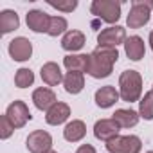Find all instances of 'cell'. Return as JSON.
I'll list each match as a JSON object with an SVG mask.
<instances>
[{"label":"cell","mask_w":153,"mask_h":153,"mask_svg":"<svg viewBox=\"0 0 153 153\" xmlns=\"http://www.w3.org/2000/svg\"><path fill=\"white\" fill-rule=\"evenodd\" d=\"M63 87L67 94H79L85 88V74L81 72H67L65 78H63Z\"/></svg>","instance_id":"44dd1931"},{"label":"cell","mask_w":153,"mask_h":153,"mask_svg":"<svg viewBox=\"0 0 153 153\" xmlns=\"http://www.w3.org/2000/svg\"><path fill=\"white\" fill-rule=\"evenodd\" d=\"M33 83H34V72H33L31 68L22 67V68L16 70V74H15V85H16L18 88L33 87Z\"/></svg>","instance_id":"cb8c5ba5"},{"label":"cell","mask_w":153,"mask_h":153,"mask_svg":"<svg viewBox=\"0 0 153 153\" xmlns=\"http://www.w3.org/2000/svg\"><path fill=\"white\" fill-rule=\"evenodd\" d=\"M119 124L110 117V119H99L96 124H94V137L97 140H103V142H108L112 139H115L119 135Z\"/></svg>","instance_id":"30bf717a"},{"label":"cell","mask_w":153,"mask_h":153,"mask_svg":"<svg viewBox=\"0 0 153 153\" xmlns=\"http://www.w3.org/2000/svg\"><path fill=\"white\" fill-rule=\"evenodd\" d=\"M25 146L29 153H47L49 149H52V135L45 130H34L29 133Z\"/></svg>","instance_id":"ba28073f"},{"label":"cell","mask_w":153,"mask_h":153,"mask_svg":"<svg viewBox=\"0 0 153 153\" xmlns=\"http://www.w3.org/2000/svg\"><path fill=\"white\" fill-rule=\"evenodd\" d=\"M25 24L33 33H49V25H51V16L45 11L40 9H31L25 16Z\"/></svg>","instance_id":"8fae6325"},{"label":"cell","mask_w":153,"mask_h":153,"mask_svg":"<svg viewBox=\"0 0 153 153\" xmlns=\"http://www.w3.org/2000/svg\"><path fill=\"white\" fill-rule=\"evenodd\" d=\"M105 146L108 153H140L142 140L137 135H117Z\"/></svg>","instance_id":"5b68a950"},{"label":"cell","mask_w":153,"mask_h":153,"mask_svg":"<svg viewBox=\"0 0 153 153\" xmlns=\"http://www.w3.org/2000/svg\"><path fill=\"white\" fill-rule=\"evenodd\" d=\"M47 4L58 11L63 13H72L76 7H78V0H65V2H56V0H47Z\"/></svg>","instance_id":"484cf974"},{"label":"cell","mask_w":153,"mask_h":153,"mask_svg":"<svg viewBox=\"0 0 153 153\" xmlns=\"http://www.w3.org/2000/svg\"><path fill=\"white\" fill-rule=\"evenodd\" d=\"M149 92H151V94H153V87H151V90H149Z\"/></svg>","instance_id":"1f68e13d"},{"label":"cell","mask_w":153,"mask_h":153,"mask_svg":"<svg viewBox=\"0 0 153 153\" xmlns=\"http://www.w3.org/2000/svg\"><path fill=\"white\" fill-rule=\"evenodd\" d=\"M124 52H126V56L131 61H140L144 58V54H146L144 40L140 36H137V34L126 38V42H124Z\"/></svg>","instance_id":"d6986e66"},{"label":"cell","mask_w":153,"mask_h":153,"mask_svg":"<svg viewBox=\"0 0 153 153\" xmlns=\"http://www.w3.org/2000/svg\"><path fill=\"white\" fill-rule=\"evenodd\" d=\"M20 27V18L16 15V11L13 9H4L0 13V33L7 34L11 31H16Z\"/></svg>","instance_id":"7402d4cb"},{"label":"cell","mask_w":153,"mask_h":153,"mask_svg":"<svg viewBox=\"0 0 153 153\" xmlns=\"http://www.w3.org/2000/svg\"><path fill=\"white\" fill-rule=\"evenodd\" d=\"M47 153H58V151H54V149H49V151H47Z\"/></svg>","instance_id":"f546056e"},{"label":"cell","mask_w":153,"mask_h":153,"mask_svg":"<svg viewBox=\"0 0 153 153\" xmlns=\"http://www.w3.org/2000/svg\"><path fill=\"white\" fill-rule=\"evenodd\" d=\"M7 52H9V56L15 61H20V63L22 61H27L33 56V43L25 36H18V38H15V40L9 42Z\"/></svg>","instance_id":"9c48e42d"},{"label":"cell","mask_w":153,"mask_h":153,"mask_svg":"<svg viewBox=\"0 0 153 153\" xmlns=\"http://www.w3.org/2000/svg\"><path fill=\"white\" fill-rule=\"evenodd\" d=\"M68 117H70V106L67 103H61V101H58L54 106H51L45 112V121L51 126H59V124L67 123Z\"/></svg>","instance_id":"7c38bea8"},{"label":"cell","mask_w":153,"mask_h":153,"mask_svg":"<svg viewBox=\"0 0 153 153\" xmlns=\"http://www.w3.org/2000/svg\"><path fill=\"white\" fill-rule=\"evenodd\" d=\"M139 115L144 121H153V94L146 92L139 101Z\"/></svg>","instance_id":"603a6c76"},{"label":"cell","mask_w":153,"mask_h":153,"mask_svg":"<svg viewBox=\"0 0 153 153\" xmlns=\"http://www.w3.org/2000/svg\"><path fill=\"white\" fill-rule=\"evenodd\" d=\"M33 103L38 110L42 112H47L51 106H54L58 101H56V94L49 88V87H40L33 92Z\"/></svg>","instance_id":"2e32d148"},{"label":"cell","mask_w":153,"mask_h":153,"mask_svg":"<svg viewBox=\"0 0 153 153\" xmlns=\"http://www.w3.org/2000/svg\"><path fill=\"white\" fill-rule=\"evenodd\" d=\"M63 65L68 72H81L88 74L90 67V54H67L63 58Z\"/></svg>","instance_id":"9a60e30c"},{"label":"cell","mask_w":153,"mask_h":153,"mask_svg":"<svg viewBox=\"0 0 153 153\" xmlns=\"http://www.w3.org/2000/svg\"><path fill=\"white\" fill-rule=\"evenodd\" d=\"M67 29H68L67 18H63V16H51V25H49V33H47L49 36L56 38L59 34H65Z\"/></svg>","instance_id":"d4e9b609"},{"label":"cell","mask_w":153,"mask_h":153,"mask_svg":"<svg viewBox=\"0 0 153 153\" xmlns=\"http://www.w3.org/2000/svg\"><path fill=\"white\" fill-rule=\"evenodd\" d=\"M90 13L106 24H117L121 18V2L117 0H94Z\"/></svg>","instance_id":"277c9868"},{"label":"cell","mask_w":153,"mask_h":153,"mask_svg":"<svg viewBox=\"0 0 153 153\" xmlns=\"http://www.w3.org/2000/svg\"><path fill=\"white\" fill-rule=\"evenodd\" d=\"M76 153H97V151H96V148L92 144H81L78 149H76Z\"/></svg>","instance_id":"83f0119b"},{"label":"cell","mask_w":153,"mask_h":153,"mask_svg":"<svg viewBox=\"0 0 153 153\" xmlns=\"http://www.w3.org/2000/svg\"><path fill=\"white\" fill-rule=\"evenodd\" d=\"M149 47H151V51H153V31L149 33Z\"/></svg>","instance_id":"f1b7e54d"},{"label":"cell","mask_w":153,"mask_h":153,"mask_svg":"<svg viewBox=\"0 0 153 153\" xmlns=\"http://www.w3.org/2000/svg\"><path fill=\"white\" fill-rule=\"evenodd\" d=\"M6 115H7V119L11 121V124H13L16 130L24 128V126L33 119V115H31V112H29V106H27L24 101H20V99L13 101V103L7 106Z\"/></svg>","instance_id":"52a82bcc"},{"label":"cell","mask_w":153,"mask_h":153,"mask_svg":"<svg viewBox=\"0 0 153 153\" xmlns=\"http://www.w3.org/2000/svg\"><path fill=\"white\" fill-rule=\"evenodd\" d=\"M119 59V51L112 47H96L90 52V67L88 74L94 79L108 78L114 70V65Z\"/></svg>","instance_id":"6da1fadb"},{"label":"cell","mask_w":153,"mask_h":153,"mask_svg":"<svg viewBox=\"0 0 153 153\" xmlns=\"http://www.w3.org/2000/svg\"><path fill=\"white\" fill-rule=\"evenodd\" d=\"M112 119L119 124V128L128 130V128L137 126V123H139L140 115H139V112H135V110H131V108H119V110H115V112H114Z\"/></svg>","instance_id":"ffe728a7"},{"label":"cell","mask_w":153,"mask_h":153,"mask_svg":"<svg viewBox=\"0 0 153 153\" xmlns=\"http://www.w3.org/2000/svg\"><path fill=\"white\" fill-rule=\"evenodd\" d=\"M40 76H42V81L47 85V87H56L59 83H63V72L59 68L58 63L54 61H47L42 65V70H40Z\"/></svg>","instance_id":"4fadbf2b"},{"label":"cell","mask_w":153,"mask_h":153,"mask_svg":"<svg viewBox=\"0 0 153 153\" xmlns=\"http://www.w3.org/2000/svg\"><path fill=\"white\" fill-rule=\"evenodd\" d=\"M94 99H96V105H97L99 108H112V106L121 99V96H119V90H115V87L106 85V87H101V88L96 92Z\"/></svg>","instance_id":"ac0fdd59"},{"label":"cell","mask_w":153,"mask_h":153,"mask_svg":"<svg viewBox=\"0 0 153 153\" xmlns=\"http://www.w3.org/2000/svg\"><path fill=\"white\" fill-rule=\"evenodd\" d=\"M87 135V124L81 119H72L65 124L63 128V137L68 142H79Z\"/></svg>","instance_id":"e0dca14e"},{"label":"cell","mask_w":153,"mask_h":153,"mask_svg":"<svg viewBox=\"0 0 153 153\" xmlns=\"http://www.w3.org/2000/svg\"><path fill=\"white\" fill-rule=\"evenodd\" d=\"M119 96L124 103L140 101L142 96V76L137 70H124L119 76Z\"/></svg>","instance_id":"7a4b0ae2"},{"label":"cell","mask_w":153,"mask_h":153,"mask_svg":"<svg viewBox=\"0 0 153 153\" xmlns=\"http://www.w3.org/2000/svg\"><path fill=\"white\" fill-rule=\"evenodd\" d=\"M151 9H153V2H149V0H133L130 13L126 16V25L130 29L144 27L151 18Z\"/></svg>","instance_id":"3957f363"},{"label":"cell","mask_w":153,"mask_h":153,"mask_svg":"<svg viewBox=\"0 0 153 153\" xmlns=\"http://www.w3.org/2000/svg\"><path fill=\"white\" fill-rule=\"evenodd\" d=\"M85 43H87L85 34H83L81 31H78V29L67 31V33L63 34V38H61V47H63L67 52H70V54L81 51V49L85 47Z\"/></svg>","instance_id":"5bb4252c"},{"label":"cell","mask_w":153,"mask_h":153,"mask_svg":"<svg viewBox=\"0 0 153 153\" xmlns=\"http://www.w3.org/2000/svg\"><path fill=\"white\" fill-rule=\"evenodd\" d=\"M16 128L11 124V121L7 119V115L4 114L2 117H0V139H9L11 135H13V131H15Z\"/></svg>","instance_id":"4316f807"},{"label":"cell","mask_w":153,"mask_h":153,"mask_svg":"<svg viewBox=\"0 0 153 153\" xmlns=\"http://www.w3.org/2000/svg\"><path fill=\"white\" fill-rule=\"evenodd\" d=\"M124 42H126V29L121 25H110L97 34V47L117 49V45H124Z\"/></svg>","instance_id":"8992f818"},{"label":"cell","mask_w":153,"mask_h":153,"mask_svg":"<svg viewBox=\"0 0 153 153\" xmlns=\"http://www.w3.org/2000/svg\"><path fill=\"white\" fill-rule=\"evenodd\" d=\"M146 153H153V149H149V151H146Z\"/></svg>","instance_id":"4dcf8cb0"}]
</instances>
